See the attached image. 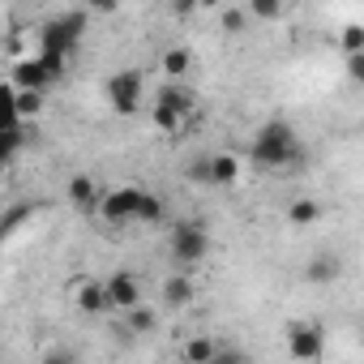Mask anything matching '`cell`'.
Instances as JSON below:
<instances>
[{"mask_svg": "<svg viewBox=\"0 0 364 364\" xmlns=\"http://www.w3.org/2000/svg\"><path fill=\"white\" fill-rule=\"evenodd\" d=\"M77 309H82V313H103V309H107L103 283H95V279H90V283H82V287H77Z\"/></svg>", "mask_w": 364, "mask_h": 364, "instance_id": "9a60e30c", "label": "cell"}, {"mask_svg": "<svg viewBox=\"0 0 364 364\" xmlns=\"http://www.w3.org/2000/svg\"><path fill=\"white\" fill-rule=\"evenodd\" d=\"M287 351H291L296 360H321L326 338H321L317 326H309V321H291V326H287Z\"/></svg>", "mask_w": 364, "mask_h": 364, "instance_id": "5b68a950", "label": "cell"}, {"mask_svg": "<svg viewBox=\"0 0 364 364\" xmlns=\"http://www.w3.org/2000/svg\"><path fill=\"white\" fill-rule=\"evenodd\" d=\"M180 120H185V116H180V112H171V107H163V103H154V124H159V129H167V133H176V129H180Z\"/></svg>", "mask_w": 364, "mask_h": 364, "instance_id": "44dd1931", "label": "cell"}, {"mask_svg": "<svg viewBox=\"0 0 364 364\" xmlns=\"http://www.w3.org/2000/svg\"><path fill=\"white\" fill-rule=\"evenodd\" d=\"M206 253H210V232H206V223L180 219V223L171 228V262H176V266H198V262H206Z\"/></svg>", "mask_w": 364, "mask_h": 364, "instance_id": "7a4b0ae2", "label": "cell"}, {"mask_svg": "<svg viewBox=\"0 0 364 364\" xmlns=\"http://www.w3.org/2000/svg\"><path fill=\"white\" fill-rule=\"evenodd\" d=\"M150 326H154V317H150V313H146L141 304H133V309H129V330H137V334H146Z\"/></svg>", "mask_w": 364, "mask_h": 364, "instance_id": "cb8c5ba5", "label": "cell"}, {"mask_svg": "<svg viewBox=\"0 0 364 364\" xmlns=\"http://www.w3.org/2000/svg\"><path fill=\"white\" fill-rule=\"evenodd\" d=\"M103 296H107V309H120V313H129L133 304H141V287H137V279L133 274H112V279H103Z\"/></svg>", "mask_w": 364, "mask_h": 364, "instance_id": "8992f818", "label": "cell"}, {"mask_svg": "<svg viewBox=\"0 0 364 364\" xmlns=\"http://www.w3.org/2000/svg\"><path fill=\"white\" fill-rule=\"evenodd\" d=\"M189 180H198V185H206V154L189 163Z\"/></svg>", "mask_w": 364, "mask_h": 364, "instance_id": "d4e9b609", "label": "cell"}, {"mask_svg": "<svg viewBox=\"0 0 364 364\" xmlns=\"http://www.w3.org/2000/svg\"><path fill=\"white\" fill-rule=\"evenodd\" d=\"M69 202L77 206V210H95L99 206V185L90 176H73L69 180Z\"/></svg>", "mask_w": 364, "mask_h": 364, "instance_id": "8fae6325", "label": "cell"}, {"mask_svg": "<svg viewBox=\"0 0 364 364\" xmlns=\"http://www.w3.org/2000/svg\"><path fill=\"white\" fill-rule=\"evenodd\" d=\"M240 176V163L232 154H206V185H232Z\"/></svg>", "mask_w": 364, "mask_h": 364, "instance_id": "30bf717a", "label": "cell"}, {"mask_svg": "<svg viewBox=\"0 0 364 364\" xmlns=\"http://www.w3.org/2000/svg\"><path fill=\"white\" fill-rule=\"evenodd\" d=\"M304 274H309L313 283H334V279L343 274V257H338V253H317Z\"/></svg>", "mask_w": 364, "mask_h": 364, "instance_id": "7c38bea8", "label": "cell"}, {"mask_svg": "<svg viewBox=\"0 0 364 364\" xmlns=\"http://www.w3.org/2000/svg\"><path fill=\"white\" fill-rule=\"evenodd\" d=\"M167 215V206H163V198H154V193H146L141 189V206H137V223H159Z\"/></svg>", "mask_w": 364, "mask_h": 364, "instance_id": "ac0fdd59", "label": "cell"}, {"mask_svg": "<svg viewBox=\"0 0 364 364\" xmlns=\"http://www.w3.org/2000/svg\"><path fill=\"white\" fill-rule=\"evenodd\" d=\"M48 69H43V60H22V65H14V86L18 90H48Z\"/></svg>", "mask_w": 364, "mask_h": 364, "instance_id": "ba28073f", "label": "cell"}, {"mask_svg": "<svg viewBox=\"0 0 364 364\" xmlns=\"http://www.w3.org/2000/svg\"><path fill=\"white\" fill-rule=\"evenodd\" d=\"M159 103L171 107V112H180V116H189V112H193V90L180 82V77H171V82L159 90Z\"/></svg>", "mask_w": 364, "mask_h": 364, "instance_id": "9c48e42d", "label": "cell"}, {"mask_svg": "<svg viewBox=\"0 0 364 364\" xmlns=\"http://www.w3.org/2000/svg\"><path fill=\"white\" fill-rule=\"evenodd\" d=\"M249 18H257V22H279L283 18V0H249Z\"/></svg>", "mask_w": 364, "mask_h": 364, "instance_id": "2e32d148", "label": "cell"}, {"mask_svg": "<svg viewBox=\"0 0 364 364\" xmlns=\"http://www.w3.org/2000/svg\"><path fill=\"white\" fill-rule=\"evenodd\" d=\"M360 48H364V26H360V22H351V26L343 31V52L351 56V52H360Z\"/></svg>", "mask_w": 364, "mask_h": 364, "instance_id": "603a6c76", "label": "cell"}, {"mask_svg": "<svg viewBox=\"0 0 364 364\" xmlns=\"http://www.w3.org/2000/svg\"><path fill=\"white\" fill-rule=\"evenodd\" d=\"M14 107H18V120H35L43 112V90H18L14 86Z\"/></svg>", "mask_w": 364, "mask_h": 364, "instance_id": "5bb4252c", "label": "cell"}, {"mask_svg": "<svg viewBox=\"0 0 364 364\" xmlns=\"http://www.w3.org/2000/svg\"><path fill=\"white\" fill-rule=\"evenodd\" d=\"M163 69H167L171 77H185V73L193 69V56H189V48H171V52L163 56Z\"/></svg>", "mask_w": 364, "mask_h": 364, "instance_id": "e0dca14e", "label": "cell"}, {"mask_svg": "<svg viewBox=\"0 0 364 364\" xmlns=\"http://www.w3.org/2000/svg\"><path fill=\"white\" fill-rule=\"evenodd\" d=\"M185 355H189V360H198V364H206V360H215V355H219V347H215L210 338H193V343L185 347Z\"/></svg>", "mask_w": 364, "mask_h": 364, "instance_id": "ffe728a7", "label": "cell"}, {"mask_svg": "<svg viewBox=\"0 0 364 364\" xmlns=\"http://www.w3.org/2000/svg\"><path fill=\"white\" fill-rule=\"evenodd\" d=\"M245 26H249V9H228V14H223V31H228V35H240Z\"/></svg>", "mask_w": 364, "mask_h": 364, "instance_id": "7402d4cb", "label": "cell"}, {"mask_svg": "<svg viewBox=\"0 0 364 364\" xmlns=\"http://www.w3.org/2000/svg\"><path fill=\"white\" fill-rule=\"evenodd\" d=\"M18 107H14V86H0V133L5 129H18Z\"/></svg>", "mask_w": 364, "mask_h": 364, "instance_id": "d6986e66", "label": "cell"}, {"mask_svg": "<svg viewBox=\"0 0 364 364\" xmlns=\"http://www.w3.org/2000/svg\"><path fill=\"white\" fill-rule=\"evenodd\" d=\"M317 219H321V206H317L313 198H296V202L287 206V223H291V228H313Z\"/></svg>", "mask_w": 364, "mask_h": 364, "instance_id": "4fadbf2b", "label": "cell"}, {"mask_svg": "<svg viewBox=\"0 0 364 364\" xmlns=\"http://www.w3.org/2000/svg\"><path fill=\"white\" fill-rule=\"evenodd\" d=\"M347 69H351V77L360 82V77H364V52H351V56H347Z\"/></svg>", "mask_w": 364, "mask_h": 364, "instance_id": "484cf974", "label": "cell"}, {"mask_svg": "<svg viewBox=\"0 0 364 364\" xmlns=\"http://www.w3.org/2000/svg\"><path fill=\"white\" fill-rule=\"evenodd\" d=\"M120 0H90V14H112Z\"/></svg>", "mask_w": 364, "mask_h": 364, "instance_id": "4316f807", "label": "cell"}, {"mask_svg": "<svg viewBox=\"0 0 364 364\" xmlns=\"http://www.w3.org/2000/svg\"><path fill=\"white\" fill-rule=\"evenodd\" d=\"M107 99H112V107L116 112H137V103H141V73L137 69H120V73H112L107 77Z\"/></svg>", "mask_w": 364, "mask_h": 364, "instance_id": "277c9868", "label": "cell"}, {"mask_svg": "<svg viewBox=\"0 0 364 364\" xmlns=\"http://www.w3.org/2000/svg\"><path fill=\"white\" fill-rule=\"evenodd\" d=\"M253 163H257V167H266V171L300 167V163H304V146H300L296 129H291V124H283V120L262 124V133H257V141H253Z\"/></svg>", "mask_w": 364, "mask_h": 364, "instance_id": "6da1fadb", "label": "cell"}, {"mask_svg": "<svg viewBox=\"0 0 364 364\" xmlns=\"http://www.w3.org/2000/svg\"><path fill=\"white\" fill-rule=\"evenodd\" d=\"M198 9V0H176V14H193Z\"/></svg>", "mask_w": 364, "mask_h": 364, "instance_id": "83f0119b", "label": "cell"}, {"mask_svg": "<svg viewBox=\"0 0 364 364\" xmlns=\"http://www.w3.org/2000/svg\"><path fill=\"white\" fill-rule=\"evenodd\" d=\"M193 296H198V283H193V274H171V279L163 283V304H171V309H185V304H193Z\"/></svg>", "mask_w": 364, "mask_h": 364, "instance_id": "52a82bcc", "label": "cell"}, {"mask_svg": "<svg viewBox=\"0 0 364 364\" xmlns=\"http://www.w3.org/2000/svg\"><path fill=\"white\" fill-rule=\"evenodd\" d=\"M198 5H219V0H198Z\"/></svg>", "mask_w": 364, "mask_h": 364, "instance_id": "f1b7e54d", "label": "cell"}, {"mask_svg": "<svg viewBox=\"0 0 364 364\" xmlns=\"http://www.w3.org/2000/svg\"><path fill=\"white\" fill-rule=\"evenodd\" d=\"M137 206H141V189L129 185V189H112V193H99V215L112 223V228H124V223H137Z\"/></svg>", "mask_w": 364, "mask_h": 364, "instance_id": "3957f363", "label": "cell"}]
</instances>
